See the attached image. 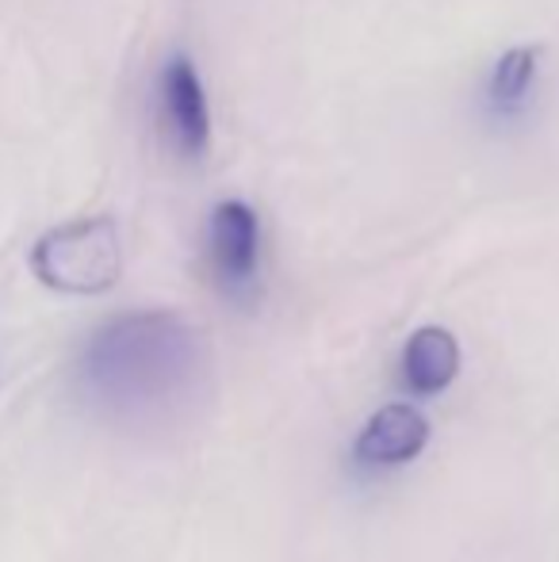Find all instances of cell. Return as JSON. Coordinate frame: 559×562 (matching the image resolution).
Returning a JSON list of instances; mask_svg holds the SVG:
<instances>
[{"mask_svg":"<svg viewBox=\"0 0 559 562\" xmlns=\"http://www.w3.org/2000/svg\"><path fill=\"white\" fill-rule=\"evenodd\" d=\"M425 440H429V422L422 409L391 402L368 417L353 451L365 467H403L422 456Z\"/></svg>","mask_w":559,"mask_h":562,"instance_id":"cell-5","label":"cell"},{"mask_svg":"<svg viewBox=\"0 0 559 562\" xmlns=\"http://www.w3.org/2000/svg\"><path fill=\"white\" fill-rule=\"evenodd\" d=\"M460 371V345L448 329L440 326H425L411 340H406L403 352V379L411 391L418 394H437Z\"/></svg>","mask_w":559,"mask_h":562,"instance_id":"cell-6","label":"cell"},{"mask_svg":"<svg viewBox=\"0 0 559 562\" xmlns=\"http://www.w3.org/2000/svg\"><path fill=\"white\" fill-rule=\"evenodd\" d=\"M533 81H537V50L533 46H514L506 50L491 69V81H487V100L499 112H514L525 104Z\"/></svg>","mask_w":559,"mask_h":562,"instance_id":"cell-7","label":"cell"},{"mask_svg":"<svg viewBox=\"0 0 559 562\" xmlns=\"http://www.w3.org/2000/svg\"><path fill=\"white\" fill-rule=\"evenodd\" d=\"M77 383L97 414L127 429H172L211 391L208 340L172 311L108 318L77 360Z\"/></svg>","mask_w":559,"mask_h":562,"instance_id":"cell-1","label":"cell"},{"mask_svg":"<svg viewBox=\"0 0 559 562\" xmlns=\"http://www.w3.org/2000/svg\"><path fill=\"white\" fill-rule=\"evenodd\" d=\"M157 123L180 157H203L211 146V108L203 81L185 54H172L157 77Z\"/></svg>","mask_w":559,"mask_h":562,"instance_id":"cell-3","label":"cell"},{"mask_svg":"<svg viewBox=\"0 0 559 562\" xmlns=\"http://www.w3.org/2000/svg\"><path fill=\"white\" fill-rule=\"evenodd\" d=\"M31 272L62 295H100L123 272V245L112 218H77L31 245Z\"/></svg>","mask_w":559,"mask_h":562,"instance_id":"cell-2","label":"cell"},{"mask_svg":"<svg viewBox=\"0 0 559 562\" xmlns=\"http://www.w3.org/2000/svg\"><path fill=\"white\" fill-rule=\"evenodd\" d=\"M211 260H215L219 280L231 291L249 288L257 276V257H261V223L254 207L242 200H223L211 211L208 226Z\"/></svg>","mask_w":559,"mask_h":562,"instance_id":"cell-4","label":"cell"}]
</instances>
